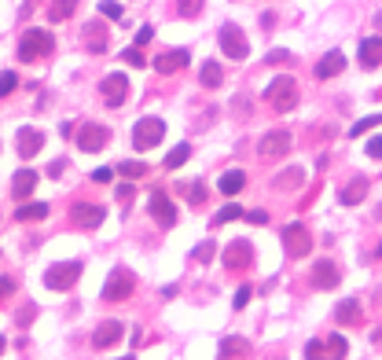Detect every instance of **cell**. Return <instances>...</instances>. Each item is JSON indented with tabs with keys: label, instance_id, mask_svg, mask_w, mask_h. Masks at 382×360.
I'll return each instance as SVG.
<instances>
[{
	"label": "cell",
	"instance_id": "obj_1",
	"mask_svg": "<svg viewBox=\"0 0 382 360\" xmlns=\"http://www.w3.org/2000/svg\"><path fill=\"white\" fill-rule=\"evenodd\" d=\"M265 100H269V107L276 111V114H286V111H294L298 107V81L294 78H276V81H269V89H265Z\"/></svg>",
	"mask_w": 382,
	"mask_h": 360
},
{
	"label": "cell",
	"instance_id": "obj_2",
	"mask_svg": "<svg viewBox=\"0 0 382 360\" xmlns=\"http://www.w3.org/2000/svg\"><path fill=\"white\" fill-rule=\"evenodd\" d=\"M52 48H56V37H52L48 30H26L23 41H19V59L37 63V59L52 56Z\"/></svg>",
	"mask_w": 382,
	"mask_h": 360
},
{
	"label": "cell",
	"instance_id": "obj_3",
	"mask_svg": "<svg viewBox=\"0 0 382 360\" xmlns=\"http://www.w3.org/2000/svg\"><path fill=\"white\" fill-rule=\"evenodd\" d=\"M81 276V261H56L45 272V287L48 291H70Z\"/></svg>",
	"mask_w": 382,
	"mask_h": 360
},
{
	"label": "cell",
	"instance_id": "obj_4",
	"mask_svg": "<svg viewBox=\"0 0 382 360\" xmlns=\"http://www.w3.org/2000/svg\"><path fill=\"white\" fill-rule=\"evenodd\" d=\"M162 136H166V122L162 118H140L136 129H133V144L140 147V151H151V147L162 144Z\"/></svg>",
	"mask_w": 382,
	"mask_h": 360
},
{
	"label": "cell",
	"instance_id": "obj_5",
	"mask_svg": "<svg viewBox=\"0 0 382 360\" xmlns=\"http://www.w3.org/2000/svg\"><path fill=\"white\" fill-rule=\"evenodd\" d=\"M291 133L286 129H272V133H265L261 136V144H258V155L265 158V162H276V158H283V155H291Z\"/></svg>",
	"mask_w": 382,
	"mask_h": 360
},
{
	"label": "cell",
	"instance_id": "obj_6",
	"mask_svg": "<svg viewBox=\"0 0 382 360\" xmlns=\"http://www.w3.org/2000/svg\"><path fill=\"white\" fill-rule=\"evenodd\" d=\"M133 287H136V276L129 269H114L111 272V280L103 283V298L107 302H125L133 294Z\"/></svg>",
	"mask_w": 382,
	"mask_h": 360
},
{
	"label": "cell",
	"instance_id": "obj_7",
	"mask_svg": "<svg viewBox=\"0 0 382 360\" xmlns=\"http://www.w3.org/2000/svg\"><path fill=\"white\" fill-rule=\"evenodd\" d=\"M78 144H81V151H103V147L111 144V129L107 125H100V122H89V125H81V133H78Z\"/></svg>",
	"mask_w": 382,
	"mask_h": 360
},
{
	"label": "cell",
	"instance_id": "obj_8",
	"mask_svg": "<svg viewBox=\"0 0 382 360\" xmlns=\"http://www.w3.org/2000/svg\"><path fill=\"white\" fill-rule=\"evenodd\" d=\"M283 247H286L291 258H305V254L313 250L309 228H305V225H286V228H283Z\"/></svg>",
	"mask_w": 382,
	"mask_h": 360
},
{
	"label": "cell",
	"instance_id": "obj_9",
	"mask_svg": "<svg viewBox=\"0 0 382 360\" xmlns=\"http://www.w3.org/2000/svg\"><path fill=\"white\" fill-rule=\"evenodd\" d=\"M221 261H225L228 272H243V269H250V261H254V247H250L247 239H236L232 247H225Z\"/></svg>",
	"mask_w": 382,
	"mask_h": 360
},
{
	"label": "cell",
	"instance_id": "obj_10",
	"mask_svg": "<svg viewBox=\"0 0 382 360\" xmlns=\"http://www.w3.org/2000/svg\"><path fill=\"white\" fill-rule=\"evenodd\" d=\"M221 52H225V56H232V59H247L250 45H247V37H243L239 26H232V23L221 26Z\"/></svg>",
	"mask_w": 382,
	"mask_h": 360
},
{
	"label": "cell",
	"instance_id": "obj_11",
	"mask_svg": "<svg viewBox=\"0 0 382 360\" xmlns=\"http://www.w3.org/2000/svg\"><path fill=\"white\" fill-rule=\"evenodd\" d=\"M81 41H85V48L89 52H95V56H103V52H107V26L100 23V19H92V23H85L81 26Z\"/></svg>",
	"mask_w": 382,
	"mask_h": 360
},
{
	"label": "cell",
	"instance_id": "obj_12",
	"mask_svg": "<svg viewBox=\"0 0 382 360\" xmlns=\"http://www.w3.org/2000/svg\"><path fill=\"white\" fill-rule=\"evenodd\" d=\"M309 280H313L316 291H335L338 287V265L335 261H313Z\"/></svg>",
	"mask_w": 382,
	"mask_h": 360
},
{
	"label": "cell",
	"instance_id": "obj_13",
	"mask_svg": "<svg viewBox=\"0 0 382 360\" xmlns=\"http://www.w3.org/2000/svg\"><path fill=\"white\" fill-rule=\"evenodd\" d=\"M70 221H74V225H81V228H100L103 225V206H95V203H74L70 206Z\"/></svg>",
	"mask_w": 382,
	"mask_h": 360
},
{
	"label": "cell",
	"instance_id": "obj_14",
	"mask_svg": "<svg viewBox=\"0 0 382 360\" xmlns=\"http://www.w3.org/2000/svg\"><path fill=\"white\" fill-rule=\"evenodd\" d=\"M100 92H103V103H107V107H122L125 92H129V81H125V74H111V78L100 85Z\"/></svg>",
	"mask_w": 382,
	"mask_h": 360
},
{
	"label": "cell",
	"instance_id": "obj_15",
	"mask_svg": "<svg viewBox=\"0 0 382 360\" xmlns=\"http://www.w3.org/2000/svg\"><path fill=\"white\" fill-rule=\"evenodd\" d=\"M147 210H151V217H155L162 228H173V225H177V210H173V203H169L166 192H155L151 203H147Z\"/></svg>",
	"mask_w": 382,
	"mask_h": 360
},
{
	"label": "cell",
	"instance_id": "obj_16",
	"mask_svg": "<svg viewBox=\"0 0 382 360\" xmlns=\"http://www.w3.org/2000/svg\"><path fill=\"white\" fill-rule=\"evenodd\" d=\"M188 63H191L188 48H169V52H162V56L155 59V70L158 74H177V70H184Z\"/></svg>",
	"mask_w": 382,
	"mask_h": 360
},
{
	"label": "cell",
	"instance_id": "obj_17",
	"mask_svg": "<svg viewBox=\"0 0 382 360\" xmlns=\"http://www.w3.org/2000/svg\"><path fill=\"white\" fill-rule=\"evenodd\" d=\"M118 338H122V324H118V320H103V324L92 331V346H95V349H111Z\"/></svg>",
	"mask_w": 382,
	"mask_h": 360
},
{
	"label": "cell",
	"instance_id": "obj_18",
	"mask_svg": "<svg viewBox=\"0 0 382 360\" xmlns=\"http://www.w3.org/2000/svg\"><path fill=\"white\" fill-rule=\"evenodd\" d=\"M34 188H37V173H34V169H19L15 180H12V195H15V203L30 199V195H34Z\"/></svg>",
	"mask_w": 382,
	"mask_h": 360
},
{
	"label": "cell",
	"instance_id": "obj_19",
	"mask_svg": "<svg viewBox=\"0 0 382 360\" xmlns=\"http://www.w3.org/2000/svg\"><path fill=\"white\" fill-rule=\"evenodd\" d=\"M364 199H368V177H353V180L342 188L338 203H342V206H357V203H364Z\"/></svg>",
	"mask_w": 382,
	"mask_h": 360
},
{
	"label": "cell",
	"instance_id": "obj_20",
	"mask_svg": "<svg viewBox=\"0 0 382 360\" xmlns=\"http://www.w3.org/2000/svg\"><path fill=\"white\" fill-rule=\"evenodd\" d=\"M360 67H364V70H375V67H382V37L360 41Z\"/></svg>",
	"mask_w": 382,
	"mask_h": 360
},
{
	"label": "cell",
	"instance_id": "obj_21",
	"mask_svg": "<svg viewBox=\"0 0 382 360\" xmlns=\"http://www.w3.org/2000/svg\"><path fill=\"white\" fill-rule=\"evenodd\" d=\"M15 144H19V155H23V158H34V155L41 151V144H45V133H37V129H19Z\"/></svg>",
	"mask_w": 382,
	"mask_h": 360
},
{
	"label": "cell",
	"instance_id": "obj_22",
	"mask_svg": "<svg viewBox=\"0 0 382 360\" xmlns=\"http://www.w3.org/2000/svg\"><path fill=\"white\" fill-rule=\"evenodd\" d=\"M346 70V56L342 52H327V56L316 63V78L327 81V78H335V74H342Z\"/></svg>",
	"mask_w": 382,
	"mask_h": 360
},
{
	"label": "cell",
	"instance_id": "obj_23",
	"mask_svg": "<svg viewBox=\"0 0 382 360\" xmlns=\"http://www.w3.org/2000/svg\"><path fill=\"white\" fill-rule=\"evenodd\" d=\"M335 320H338V324H346V327H357L360 320H364V313H360V302H353V298L338 302V309H335Z\"/></svg>",
	"mask_w": 382,
	"mask_h": 360
},
{
	"label": "cell",
	"instance_id": "obj_24",
	"mask_svg": "<svg viewBox=\"0 0 382 360\" xmlns=\"http://www.w3.org/2000/svg\"><path fill=\"white\" fill-rule=\"evenodd\" d=\"M217 357L221 360H232V357H250V342L247 338H225L217 349Z\"/></svg>",
	"mask_w": 382,
	"mask_h": 360
},
{
	"label": "cell",
	"instance_id": "obj_25",
	"mask_svg": "<svg viewBox=\"0 0 382 360\" xmlns=\"http://www.w3.org/2000/svg\"><path fill=\"white\" fill-rule=\"evenodd\" d=\"M243 188H247V173H243V169H228V173L221 177V192L225 195H239Z\"/></svg>",
	"mask_w": 382,
	"mask_h": 360
},
{
	"label": "cell",
	"instance_id": "obj_26",
	"mask_svg": "<svg viewBox=\"0 0 382 360\" xmlns=\"http://www.w3.org/2000/svg\"><path fill=\"white\" fill-rule=\"evenodd\" d=\"M199 81H203L206 89H221V81H225V70H221V63H203V70H199Z\"/></svg>",
	"mask_w": 382,
	"mask_h": 360
},
{
	"label": "cell",
	"instance_id": "obj_27",
	"mask_svg": "<svg viewBox=\"0 0 382 360\" xmlns=\"http://www.w3.org/2000/svg\"><path fill=\"white\" fill-rule=\"evenodd\" d=\"M78 12V0H52L48 4V19L52 23H63V19H70Z\"/></svg>",
	"mask_w": 382,
	"mask_h": 360
},
{
	"label": "cell",
	"instance_id": "obj_28",
	"mask_svg": "<svg viewBox=\"0 0 382 360\" xmlns=\"http://www.w3.org/2000/svg\"><path fill=\"white\" fill-rule=\"evenodd\" d=\"M48 217V203H26L15 210V221H45Z\"/></svg>",
	"mask_w": 382,
	"mask_h": 360
},
{
	"label": "cell",
	"instance_id": "obj_29",
	"mask_svg": "<svg viewBox=\"0 0 382 360\" xmlns=\"http://www.w3.org/2000/svg\"><path fill=\"white\" fill-rule=\"evenodd\" d=\"M188 155H191V144H180V147H173V151L166 155V169H180L188 162Z\"/></svg>",
	"mask_w": 382,
	"mask_h": 360
},
{
	"label": "cell",
	"instance_id": "obj_30",
	"mask_svg": "<svg viewBox=\"0 0 382 360\" xmlns=\"http://www.w3.org/2000/svg\"><path fill=\"white\" fill-rule=\"evenodd\" d=\"M302 180H305V169H298V166H294V169H286L283 177H276V188H298Z\"/></svg>",
	"mask_w": 382,
	"mask_h": 360
},
{
	"label": "cell",
	"instance_id": "obj_31",
	"mask_svg": "<svg viewBox=\"0 0 382 360\" xmlns=\"http://www.w3.org/2000/svg\"><path fill=\"white\" fill-rule=\"evenodd\" d=\"M324 353H327V357H338V360H342V357L349 353V342H346V338H342V335H335V338H331V342H327V346H324Z\"/></svg>",
	"mask_w": 382,
	"mask_h": 360
},
{
	"label": "cell",
	"instance_id": "obj_32",
	"mask_svg": "<svg viewBox=\"0 0 382 360\" xmlns=\"http://www.w3.org/2000/svg\"><path fill=\"white\" fill-rule=\"evenodd\" d=\"M243 217V206H236V203H228L225 210H221V214L214 217V225L221 228V225H228V221H239Z\"/></svg>",
	"mask_w": 382,
	"mask_h": 360
},
{
	"label": "cell",
	"instance_id": "obj_33",
	"mask_svg": "<svg viewBox=\"0 0 382 360\" xmlns=\"http://www.w3.org/2000/svg\"><path fill=\"white\" fill-rule=\"evenodd\" d=\"M118 173H122V177H129V180H140V177L147 173V166H144V162H122V166H118Z\"/></svg>",
	"mask_w": 382,
	"mask_h": 360
},
{
	"label": "cell",
	"instance_id": "obj_34",
	"mask_svg": "<svg viewBox=\"0 0 382 360\" xmlns=\"http://www.w3.org/2000/svg\"><path fill=\"white\" fill-rule=\"evenodd\" d=\"M177 12L184 19H195L199 12H203V0H177Z\"/></svg>",
	"mask_w": 382,
	"mask_h": 360
},
{
	"label": "cell",
	"instance_id": "obj_35",
	"mask_svg": "<svg viewBox=\"0 0 382 360\" xmlns=\"http://www.w3.org/2000/svg\"><path fill=\"white\" fill-rule=\"evenodd\" d=\"M379 122H382V118H379V114H368V118H364V122H357V125H353V129H349V136H364L368 129H375V125H379Z\"/></svg>",
	"mask_w": 382,
	"mask_h": 360
},
{
	"label": "cell",
	"instance_id": "obj_36",
	"mask_svg": "<svg viewBox=\"0 0 382 360\" xmlns=\"http://www.w3.org/2000/svg\"><path fill=\"white\" fill-rule=\"evenodd\" d=\"M214 254H217V247H214V243H199V247H195V254H191V258H195V261H214Z\"/></svg>",
	"mask_w": 382,
	"mask_h": 360
},
{
	"label": "cell",
	"instance_id": "obj_37",
	"mask_svg": "<svg viewBox=\"0 0 382 360\" xmlns=\"http://www.w3.org/2000/svg\"><path fill=\"white\" fill-rule=\"evenodd\" d=\"M15 85H19V78H15L12 70H4V74H0V96H12Z\"/></svg>",
	"mask_w": 382,
	"mask_h": 360
},
{
	"label": "cell",
	"instance_id": "obj_38",
	"mask_svg": "<svg viewBox=\"0 0 382 360\" xmlns=\"http://www.w3.org/2000/svg\"><path fill=\"white\" fill-rule=\"evenodd\" d=\"M122 59L129 63V67H144V63H147V59H144V52H140V45H136V48H125V52H122Z\"/></svg>",
	"mask_w": 382,
	"mask_h": 360
},
{
	"label": "cell",
	"instance_id": "obj_39",
	"mask_svg": "<svg viewBox=\"0 0 382 360\" xmlns=\"http://www.w3.org/2000/svg\"><path fill=\"white\" fill-rule=\"evenodd\" d=\"M100 15L103 19H122V4H114V0H100Z\"/></svg>",
	"mask_w": 382,
	"mask_h": 360
},
{
	"label": "cell",
	"instance_id": "obj_40",
	"mask_svg": "<svg viewBox=\"0 0 382 360\" xmlns=\"http://www.w3.org/2000/svg\"><path fill=\"white\" fill-rule=\"evenodd\" d=\"M92 180H95V184H111V180H114V169H107V166L92 169Z\"/></svg>",
	"mask_w": 382,
	"mask_h": 360
},
{
	"label": "cell",
	"instance_id": "obj_41",
	"mask_svg": "<svg viewBox=\"0 0 382 360\" xmlns=\"http://www.w3.org/2000/svg\"><path fill=\"white\" fill-rule=\"evenodd\" d=\"M250 294H254L250 287H239V291H236V309H247V302H250Z\"/></svg>",
	"mask_w": 382,
	"mask_h": 360
},
{
	"label": "cell",
	"instance_id": "obj_42",
	"mask_svg": "<svg viewBox=\"0 0 382 360\" xmlns=\"http://www.w3.org/2000/svg\"><path fill=\"white\" fill-rule=\"evenodd\" d=\"M368 155L371 158H382V136H371V140H368Z\"/></svg>",
	"mask_w": 382,
	"mask_h": 360
},
{
	"label": "cell",
	"instance_id": "obj_43",
	"mask_svg": "<svg viewBox=\"0 0 382 360\" xmlns=\"http://www.w3.org/2000/svg\"><path fill=\"white\" fill-rule=\"evenodd\" d=\"M265 59H269V63H272V67H276V63H286V59H291V52L276 48V52H269V56H265Z\"/></svg>",
	"mask_w": 382,
	"mask_h": 360
},
{
	"label": "cell",
	"instance_id": "obj_44",
	"mask_svg": "<svg viewBox=\"0 0 382 360\" xmlns=\"http://www.w3.org/2000/svg\"><path fill=\"white\" fill-rule=\"evenodd\" d=\"M316 357H324V346L320 342H309V346H305V360H316Z\"/></svg>",
	"mask_w": 382,
	"mask_h": 360
},
{
	"label": "cell",
	"instance_id": "obj_45",
	"mask_svg": "<svg viewBox=\"0 0 382 360\" xmlns=\"http://www.w3.org/2000/svg\"><path fill=\"white\" fill-rule=\"evenodd\" d=\"M188 195H191V203H203V195H206V192H203V184H191V188H188Z\"/></svg>",
	"mask_w": 382,
	"mask_h": 360
},
{
	"label": "cell",
	"instance_id": "obj_46",
	"mask_svg": "<svg viewBox=\"0 0 382 360\" xmlns=\"http://www.w3.org/2000/svg\"><path fill=\"white\" fill-rule=\"evenodd\" d=\"M12 291H15V283L8 280V276H0V298H8V294H12Z\"/></svg>",
	"mask_w": 382,
	"mask_h": 360
},
{
	"label": "cell",
	"instance_id": "obj_47",
	"mask_svg": "<svg viewBox=\"0 0 382 360\" xmlns=\"http://www.w3.org/2000/svg\"><path fill=\"white\" fill-rule=\"evenodd\" d=\"M151 37H155V30H151V26H144L140 34H136V45H147V41H151Z\"/></svg>",
	"mask_w": 382,
	"mask_h": 360
},
{
	"label": "cell",
	"instance_id": "obj_48",
	"mask_svg": "<svg viewBox=\"0 0 382 360\" xmlns=\"http://www.w3.org/2000/svg\"><path fill=\"white\" fill-rule=\"evenodd\" d=\"M63 169H67V162L59 158V162H52V166H48V177H63Z\"/></svg>",
	"mask_w": 382,
	"mask_h": 360
},
{
	"label": "cell",
	"instance_id": "obj_49",
	"mask_svg": "<svg viewBox=\"0 0 382 360\" xmlns=\"http://www.w3.org/2000/svg\"><path fill=\"white\" fill-rule=\"evenodd\" d=\"M254 225H265V221H269V214H265V210H254V214H247Z\"/></svg>",
	"mask_w": 382,
	"mask_h": 360
},
{
	"label": "cell",
	"instance_id": "obj_50",
	"mask_svg": "<svg viewBox=\"0 0 382 360\" xmlns=\"http://www.w3.org/2000/svg\"><path fill=\"white\" fill-rule=\"evenodd\" d=\"M118 199H122V203H125V199H133V184H122L118 188Z\"/></svg>",
	"mask_w": 382,
	"mask_h": 360
},
{
	"label": "cell",
	"instance_id": "obj_51",
	"mask_svg": "<svg viewBox=\"0 0 382 360\" xmlns=\"http://www.w3.org/2000/svg\"><path fill=\"white\" fill-rule=\"evenodd\" d=\"M375 217H379V221H382V203H379V210H375Z\"/></svg>",
	"mask_w": 382,
	"mask_h": 360
},
{
	"label": "cell",
	"instance_id": "obj_52",
	"mask_svg": "<svg viewBox=\"0 0 382 360\" xmlns=\"http://www.w3.org/2000/svg\"><path fill=\"white\" fill-rule=\"evenodd\" d=\"M375 342H382V331H375Z\"/></svg>",
	"mask_w": 382,
	"mask_h": 360
},
{
	"label": "cell",
	"instance_id": "obj_53",
	"mask_svg": "<svg viewBox=\"0 0 382 360\" xmlns=\"http://www.w3.org/2000/svg\"><path fill=\"white\" fill-rule=\"evenodd\" d=\"M0 353H4V338H0Z\"/></svg>",
	"mask_w": 382,
	"mask_h": 360
}]
</instances>
